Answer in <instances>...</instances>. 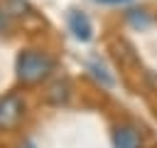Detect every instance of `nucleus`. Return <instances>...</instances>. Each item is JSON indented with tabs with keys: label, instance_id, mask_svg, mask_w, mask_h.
<instances>
[{
	"label": "nucleus",
	"instance_id": "obj_6",
	"mask_svg": "<svg viewBox=\"0 0 157 148\" xmlns=\"http://www.w3.org/2000/svg\"><path fill=\"white\" fill-rule=\"evenodd\" d=\"M20 148H34V146H32V143H22Z\"/></svg>",
	"mask_w": 157,
	"mask_h": 148
},
{
	"label": "nucleus",
	"instance_id": "obj_4",
	"mask_svg": "<svg viewBox=\"0 0 157 148\" xmlns=\"http://www.w3.org/2000/svg\"><path fill=\"white\" fill-rule=\"evenodd\" d=\"M22 116V101L15 96H7L0 101V126H12Z\"/></svg>",
	"mask_w": 157,
	"mask_h": 148
},
{
	"label": "nucleus",
	"instance_id": "obj_2",
	"mask_svg": "<svg viewBox=\"0 0 157 148\" xmlns=\"http://www.w3.org/2000/svg\"><path fill=\"white\" fill-rule=\"evenodd\" d=\"M69 30H71V32H74V37H76V39H81V42H88V39H91V35H93L91 20H88L83 12H78V10H71V12H69Z\"/></svg>",
	"mask_w": 157,
	"mask_h": 148
},
{
	"label": "nucleus",
	"instance_id": "obj_3",
	"mask_svg": "<svg viewBox=\"0 0 157 148\" xmlns=\"http://www.w3.org/2000/svg\"><path fill=\"white\" fill-rule=\"evenodd\" d=\"M113 146L115 148H142V141L132 126H118L113 131Z\"/></svg>",
	"mask_w": 157,
	"mask_h": 148
},
{
	"label": "nucleus",
	"instance_id": "obj_5",
	"mask_svg": "<svg viewBox=\"0 0 157 148\" xmlns=\"http://www.w3.org/2000/svg\"><path fill=\"white\" fill-rule=\"evenodd\" d=\"M96 2H105V5H120V2H128V0H96Z\"/></svg>",
	"mask_w": 157,
	"mask_h": 148
},
{
	"label": "nucleus",
	"instance_id": "obj_1",
	"mask_svg": "<svg viewBox=\"0 0 157 148\" xmlns=\"http://www.w3.org/2000/svg\"><path fill=\"white\" fill-rule=\"evenodd\" d=\"M52 59L44 54V52H37V49H25L20 52L17 57V79L22 84H39L42 79L49 76L52 72Z\"/></svg>",
	"mask_w": 157,
	"mask_h": 148
}]
</instances>
